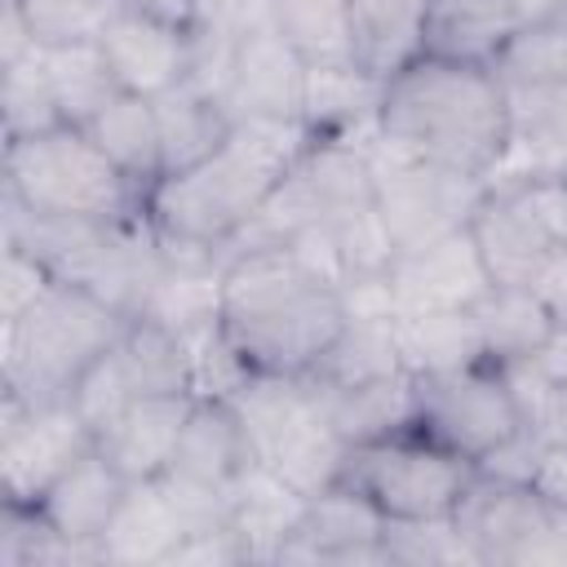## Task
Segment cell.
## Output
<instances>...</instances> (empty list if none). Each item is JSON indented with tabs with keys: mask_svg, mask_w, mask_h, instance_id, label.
<instances>
[{
	"mask_svg": "<svg viewBox=\"0 0 567 567\" xmlns=\"http://www.w3.org/2000/svg\"><path fill=\"white\" fill-rule=\"evenodd\" d=\"M310 142L306 120H235L213 155L146 190V217L168 244L226 257Z\"/></svg>",
	"mask_w": 567,
	"mask_h": 567,
	"instance_id": "obj_1",
	"label": "cell"
},
{
	"mask_svg": "<svg viewBox=\"0 0 567 567\" xmlns=\"http://www.w3.org/2000/svg\"><path fill=\"white\" fill-rule=\"evenodd\" d=\"M217 319L252 372L306 377L341 337L350 315L332 275L292 248L261 244L226 257Z\"/></svg>",
	"mask_w": 567,
	"mask_h": 567,
	"instance_id": "obj_2",
	"label": "cell"
},
{
	"mask_svg": "<svg viewBox=\"0 0 567 567\" xmlns=\"http://www.w3.org/2000/svg\"><path fill=\"white\" fill-rule=\"evenodd\" d=\"M377 133L390 151L492 182L509 142V102L492 66L421 53L381 84Z\"/></svg>",
	"mask_w": 567,
	"mask_h": 567,
	"instance_id": "obj_3",
	"label": "cell"
},
{
	"mask_svg": "<svg viewBox=\"0 0 567 567\" xmlns=\"http://www.w3.org/2000/svg\"><path fill=\"white\" fill-rule=\"evenodd\" d=\"M128 315L106 297L58 279L31 310L0 323V390L22 394L27 403L71 399L75 381L120 341Z\"/></svg>",
	"mask_w": 567,
	"mask_h": 567,
	"instance_id": "obj_4",
	"label": "cell"
},
{
	"mask_svg": "<svg viewBox=\"0 0 567 567\" xmlns=\"http://www.w3.org/2000/svg\"><path fill=\"white\" fill-rule=\"evenodd\" d=\"M4 199L31 217L120 221L146 208V195L111 164L80 124H53L4 142Z\"/></svg>",
	"mask_w": 567,
	"mask_h": 567,
	"instance_id": "obj_5",
	"label": "cell"
},
{
	"mask_svg": "<svg viewBox=\"0 0 567 567\" xmlns=\"http://www.w3.org/2000/svg\"><path fill=\"white\" fill-rule=\"evenodd\" d=\"M474 465L416 430L412 421L346 447L341 487L359 492L385 523H421V518H452Z\"/></svg>",
	"mask_w": 567,
	"mask_h": 567,
	"instance_id": "obj_6",
	"label": "cell"
},
{
	"mask_svg": "<svg viewBox=\"0 0 567 567\" xmlns=\"http://www.w3.org/2000/svg\"><path fill=\"white\" fill-rule=\"evenodd\" d=\"M244 430L252 439V456L288 478L297 492L319 496L341 478L346 439L332 425L310 377H266L252 372L235 394Z\"/></svg>",
	"mask_w": 567,
	"mask_h": 567,
	"instance_id": "obj_7",
	"label": "cell"
},
{
	"mask_svg": "<svg viewBox=\"0 0 567 567\" xmlns=\"http://www.w3.org/2000/svg\"><path fill=\"white\" fill-rule=\"evenodd\" d=\"M412 381V425L465 456L470 465H483L492 452L527 430L509 372L496 359H474Z\"/></svg>",
	"mask_w": 567,
	"mask_h": 567,
	"instance_id": "obj_8",
	"label": "cell"
},
{
	"mask_svg": "<svg viewBox=\"0 0 567 567\" xmlns=\"http://www.w3.org/2000/svg\"><path fill=\"white\" fill-rule=\"evenodd\" d=\"M368 155H372V177H377V208L394 239V257L465 230L487 195L483 177L399 155L381 137L372 142Z\"/></svg>",
	"mask_w": 567,
	"mask_h": 567,
	"instance_id": "obj_9",
	"label": "cell"
},
{
	"mask_svg": "<svg viewBox=\"0 0 567 567\" xmlns=\"http://www.w3.org/2000/svg\"><path fill=\"white\" fill-rule=\"evenodd\" d=\"M97 447L93 425L71 399L27 403L0 390V496L13 505H40V496Z\"/></svg>",
	"mask_w": 567,
	"mask_h": 567,
	"instance_id": "obj_10",
	"label": "cell"
},
{
	"mask_svg": "<svg viewBox=\"0 0 567 567\" xmlns=\"http://www.w3.org/2000/svg\"><path fill=\"white\" fill-rule=\"evenodd\" d=\"M452 518L474 545L478 563H536L554 532V509L523 478L483 470H474Z\"/></svg>",
	"mask_w": 567,
	"mask_h": 567,
	"instance_id": "obj_11",
	"label": "cell"
},
{
	"mask_svg": "<svg viewBox=\"0 0 567 567\" xmlns=\"http://www.w3.org/2000/svg\"><path fill=\"white\" fill-rule=\"evenodd\" d=\"M306 75L310 66L301 53L275 27H261L230 44L217 102L230 111V120H301Z\"/></svg>",
	"mask_w": 567,
	"mask_h": 567,
	"instance_id": "obj_12",
	"label": "cell"
},
{
	"mask_svg": "<svg viewBox=\"0 0 567 567\" xmlns=\"http://www.w3.org/2000/svg\"><path fill=\"white\" fill-rule=\"evenodd\" d=\"M97 49L120 93L133 97H159L186 84L195 71V31L137 9H115L97 35Z\"/></svg>",
	"mask_w": 567,
	"mask_h": 567,
	"instance_id": "obj_13",
	"label": "cell"
},
{
	"mask_svg": "<svg viewBox=\"0 0 567 567\" xmlns=\"http://www.w3.org/2000/svg\"><path fill=\"white\" fill-rule=\"evenodd\" d=\"M496 288L470 226L443 235L425 248H408L390 261V292L394 315H425V310H474Z\"/></svg>",
	"mask_w": 567,
	"mask_h": 567,
	"instance_id": "obj_14",
	"label": "cell"
},
{
	"mask_svg": "<svg viewBox=\"0 0 567 567\" xmlns=\"http://www.w3.org/2000/svg\"><path fill=\"white\" fill-rule=\"evenodd\" d=\"M470 235L496 284H527L540 257L558 244L527 182H487Z\"/></svg>",
	"mask_w": 567,
	"mask_h": 567,
	"instance_id": "obj_15",
	"label": "cell"
},
{
	"mask_svg": "<svg viewBox=\"0 0 567 567\" xmlns=\"http://www.w3.org/2000/svg\"><path fill=\"white\" fill-rule=\"evenodd\" d=\"M509 142L492 182H567V80L505 84Z\"/></svg>",
	"mask_w": 567,
	"mask_h": 567,
	"instance_id": "obj_16",
	"label": "cell"
},
{
	"mask_svg": "<svg viewBox=\"0 0 567 567\" xmlns=\"http://www.w3.org/2000/svg\"><path fill=\"white\" fill-rule=\"evenodd\" d=\"M279 563H390L385 518L350 487L332 483L310 496L297 536L284 545Z\"/></svg>",
	"mask_w": 567,
	"mask_h": 567,
	"instance_id": "obj_17",
	"label": "cell"
},
{
	"mask_svg": "<svg viewBox=\"0 0 567 567\" xmlns=\"http://www.w3.org/2000/svg\"><path fill=\"white\" fill-rule=\"evenodd\" d=\"M190 523L186 509L177 501V492L168 487V478H142L128 483L111 527L97 540V558L111 567H168L173 549L186 540Z\"/></svg>",
	"mask_w": 567,
	"mask_h": 567,
	"instance_id": "obj_18",
	"label": "cell"
},
{
	"mask_svg": "<svg viewBox=\"0 0 567 567\" xmlns=\"http://www.w3.org/2000/svg\"><path fill=\"white\" fill-rule=\"evenodd\" d=\"M195 394H142L97 430V452L128 478H159L173 465Z\"/></svg>",
	"mask_w": 567,
	"mask_h": 567,
	"instance_id": "obj_19",
	"label": "cell"
},
{
	"mask_svg": "<svg viewBox=\"0 0 567 567\" xmlns=\"http://www.w3.org/2000/svg\"><path fill=\"white\" fill-rule=\"evenodd\" d=\"M252 439L244 430V416L235 399H195L190 416L182 425L177 452L168 474L195 487H217L230 492V483L252 465Z\"/></svg>",
	"mask_w": 567,
	"mask_h": 567,
	"instance_id": "obj_20",
	"label": "cell"
},
{
	"mask_svg": "<svg viewBox=\"0 0 567 567\" xmlns=\"http://www.w3.org/2000/svg\"><path fill=\"white\" fill-rule=\"evenodd\" d=\"M124 492H128V478L93 447V452H84V456L40 496L35 509L44 514V523H49L58 536H66L71 545L89 549L93 563H102V558H97V540H102V532L111 527V518H115Z\"/></svg>",
	"mask_w": 567,
	"mask_h": 567,
	"instance_id": "obj_21",
	"label": "cell"
},
{
	"mask_svg": "<svg viewBox=\"0 0 567 567\" xmlns=\"http://www.w3.org/2000/svg\"><path fill=\"white\" fill-rule=\"evenodd\" d=\"M310 496L279 478L270 465L252 461L230 483V527L239 532L248 563H279L284 545L297 536Z\"/></svg>",
	"mask_w": 567,
	"mask_h": 567,
	"instance_id": "obj_22",
	"label": "cell"
},
{
	"mask_svg": "<svg viewBox=\"0 0 567 567\" xmlns=\"http://www.w3.org/2000/svg\"><path fill=\"white\" fill-rule=\"evenodd\" d=\"M518 27H523L518 0H430L425 4V53L492 66Z\"/></svg>",
	"mask_w": 567,
	"mask_h": 567,
	"instance_id": "obj_23",
	"label": "cell"
},
{
	"mask_svg": "<svg viewBox=\"0 0 567 567\" xmlns=\"http://www.w3.org/2000/svg\"><path fill=\"white\" fill-rule=\"evenodd\" d=\"M425 4L430 0H354L350 4V44L354 66L372 80H390L425 53Z\"/></svg>",
	"mask_w": 567,
	"mask_h": 567,
	"instance_id": "obj_24",
	"label": "cell"
},
{
	"mask_svg": "<svg viewBox=\"0 0 567 567\" xmlns=\"http://www.w3.org/2000/svg\"><path fill=\"white\" fill-rule=\"evenodd\" d=\"M151 106H155L159 146H164V177L199 164L204 155H213L226 142L230 124H235L230 111L213 93H204L195 80L151 97Z\"/></svg>",
	"mask_w": 567,
	"mask_h": 567,
	"instance_id": "obj_25",
	"label": "cell"
},
{
	"mask_svg": "<svg viewBox=\"0 0 567 567\" xmlns=\"http://www.w3.org/2000/svg\"><path fill=\"white\" fill-rule=\"evenodd\" d=\"M93 133V142L111 155V164L146 195L164 177V146H159V124L151 97L120 93L93 124H80Z\"/></svg>",
	"mask_w": 567,
	"mask_h": 567,
	"instance_id": "obj_26",
	"label": "cell"
},
{
	"mask_svg": "<svg viewBox=\"0 0 567 567\" xmlns=\"http://www.w3.org/2000/svg\"><path fill=\"white\" fill-rule=\"evenodd\" d=\"M474 319H478L483 354L496 359V363L532 359V354L554 337V328H558L527 284H496V288L474 306Z\"/></svg>",
	"mask_w": 567,
	"mask_h": 567,
	"instance_id": "obj_27",
	"label": "cell"
},
{
	"mask_svg": "<svg viewBox=\"0 0 567 567\" xmlns=\"http://www.w3.org/2000/svg\"><path fill=\"white\" fill-rule=\"evenodd\" d=\"M394 337H399V354L403 368L412 377L425 372H447L483 354V337H478V319L474 310H425V315H394Z\"/></svg>",
	"mask_w": 567,
	"mask_h": 567,
	"instance_id": "obj_28",
	"label": "cell"
},
{
	"mask_svg": "<svg viewBox=\"0 0 567 567\" xmlns=\"http://www.w3.org/2000/svg\"><path fill=\"white\" fill-rule=\"evenodd\" d=\"M310 385L319 390V399L346 443H359V439H372V434H385V430H399L412 421V385H416L412 372L363 381V385H319L310 377Z\"/></svg>",
	"mask_w": 567,
	"mask_h": 567,
	"instance_id": "obj_29",
	"label": "cell"
},
{
	"mask_svg": "<svg viewBox=\"0 0 567 567\" xmlns=\"http://www.w3.org/2000/svg\"><path fill=\"white\" fill-rule=\"evenodd\" d=\"M403 354H399V337H394V319H346L341 337L328 346V354L315 363L319 385H363V381H381V377H399Z\"/></svg>",
	"mask_w": 567,
	"mask_h": 567,
	"instance_id": "obj_30",
	"label": "cell"
},
{
	"mask_svg": "<svg viewBox=\"0 0 567 567\" xmlns=\"http://www.w3.org/2000/svg\"><path fill=\"white\" fill-rule=\"evenodd\" d=\"M350 4L354 0H270V27L301 53L306 66H346L354 62Z\"/></svg>",
	"mask_w": 567,
	"mask_h": 567,
	"instance_id": "obj_31",
	"label": "cell"
},
{
	"mask_svg": "<svg viewBox=\"0 0 567 567\" xmlns=\"http://www.w3.org/2000/svg\"><path fill=\"white\" fill-rule=\"evenodd\" d=\"M44 71H49V84H53V97H58L66 124H93L120 97V84L106 66L97 40L44 49Z\"/></svg>",
	"mask_w": 567,
	"mask_h": 567,
	"instance_id": "obj_32",
	"label": "cell"
},
{
	"mask_svg": "<svg viewBox=\"0 0 567 567\" xmlns=\"http://www.w3.org/2000/svg\"><path fill=\"white\" fill-rule=\"evenodd\" d=\"M501 84H558L567 80V9L527 18L492 62Z\"/></svg>",
	"mask_w": 567,
	"mask_h": 567,
	"instance_id": "obj_33",
	"label": "cell"
},
{
	"mask_svg": "<svg viewBox=\"0 0 567 567\" xmlns=\"http://www.w3.org/2000/svg\"><path fill=\"white\" fill-rule=\"evenodd\" d=\"M0 120H4V142L66 124L44 71V49L0 66Z\"/></svg>",
	"mask_w": 567,
	"mask_h": 567,
	"instance_id": "obj_34",
	"label": "cell"
},
{
	"mask_svg": "<svg viewBox=\"0 0 567 567\" xmlns=\"http://www.w3.org/2000/svg\"><path fill=\"white\" fill-rule=\"evenodd\" d=\"M40 49L89 44L115 13V0H18Z\"/></svg>",
	"mask_w": 567,
	"mask_h": 567,
	"instance_id": "obj_35",
	"label": "cell"
},
{
	"mask_svg": "<svg viewBox=\"0 0 567 567\" xmlns=\"http://www.w3.org/2000/svg\"><path fill=\"white\" fill-rule=\"evenodd\" d=\"M385 558L390 563H478L474 545L461 536L456 518H421V523H385Z\"/></svg>",
	"mask_w": 567,
	"mask_h": 567,
	"instance_id": "obj_36",
	"label": "cell"
},
{
	"mask_svg": "<svg viewBox=\"0 0 567 567\" xmlns=\"http://www.w3.org/2000/svg\"><path fill=\"white\" fill-rule=\"evenodd\" d=\"M53 284H58V275L31 248L4 239V261H0V323L4 319H18L22 310H31Z\"/></svg>",
	"mask_w": 567,
	"mask_h": 567,
	"instance_id": "obj_37",
	"label": "cell"
},
{
	"mask_svg": "<svg viewBox=\"0 0 567 567\" xmlns=\"http://www.w3.org/2000/svg\"><path fill=\"white\" fill-rule=\"evenodd\" d=\"M527 487L554 514H567V439H540L532 470H527Z\"/></svg>",
	"mask_w": 567,
	"mask_h": 567,
	"instance_id": "obj_38",
	"label": "cell"
},
{
	"mask_svg": "<svg viewBox=\"0 0 567 567\" xmlns=\"http://www.w3.org/2000/svg\"><path fill=\"white\" fill-rule=\"evenodd\" d=\"M527 288H532L536 301L549 310V319H554L558 328H567V239H558V244L540 257V266L532 270Z\"/></svg>",
	"mask_w": 567,
	"mask_h": 567,
	"instance_id": "obj_39",
	"label": "cell"
},
{
	"mask_svg": "<svg viewBox=\"0 0 567 567\" xmlns=\"http://www.w3.org/2000/svg\"><path fill=\"white\" fill-rule=\"evenodd\" d=\"M35 35H31V22L22 13L18 0H0V66L4 62H18L27 53H35Z\"/></svg>",
	"mask_w": 567,
	"mask_h": 567,
	"instance_id": "obj_40",
	"label": "cell"
},
{
	"mask_svg": "<svg viewBox=\"0 0 567 567\" xmlns=\"http://www.w3.org/2000/svg\"><path fill=\"white\" fill-rule=\"evenodd\" d=\"M115 9H137V13H155V18H168V22L195 27L199 0H115Z\"/></svg>",
	"mask_w": 567,
	"mask_h": 567,
	"instance_id": "obj_41",
	"label": "cell"
},
{
	"mask_svg": "<svg viewBox=\"0 0 567 567\" xmlns=\"http://www.w3.org/2000/svg\"><path fill=\"white\" fill-rule=\"evenodd\" d=\"M563 9H567V0H563Z\"/></svg>",
	"mask_w": 567,
	"mask_h": 567,
	"instance_id": "obj_42",
	"label": "cell"
}]
</instances>
